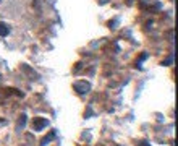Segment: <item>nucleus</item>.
Returning a JSON list of instances; mask_svg holds the SVG:
<instances>
[{"instance_id":"f03ea898","label":"nucleus","mask_w":178,"mask_h":146,"mask_svg":"<svg viewBox=\"0 0 178 146\" xmlns=\"http://www.w3.org/2000/svg\"><path fill=\"white\" fill-rule=\"evenodd\" d=\"M8 33H10V28L3 23H0V36H8Z\"/></svg>"},{"instance_id":"f257e3e1","label":"nucleus","mask_w":178,"mask_h":146,"mask_svg":"<svg viewBox=\"0 0 178 146\" xmlns=\"http://www.w3.org/2000/svg\"><path fill=\"white\" fill-rule=\"evenodd\" d=\"M49 125V120H45V119H41V117H36V119L33 120V128L36 132H41L44 127H47Z\"/></svg>"},{"instance_id":"20e7f679","label":"nucleus","mask_w":178,"mask_h":146,"mask_svg":"<svg viewBox=\"0 0 178 146\" xmlns=\"http://www.w3.org/2000/svg\"><path fill=\"white\" fill-rule=\"evenodd\" d=\"M26 122V115H21V119H20V127H23Z\"/></svg>"},{"instance_id":"7ed1b4c3","label":"nucleus","mask_w":178,"mask_h":146,"mask_svg":"<svg viewBox=\"0 0 178 146\" xmlns=\"http://www.w3.org/2000/svg\"><path fill=\"white\" fill-rule=\"evenodd\" d=\"M52 138H53V133H50V135H47V136H45V140H44V141H42V143H44V144H45V143H47V141H49V140H52Z\"/></svg>"}]
</instances>
